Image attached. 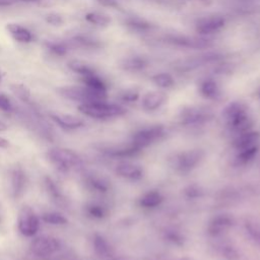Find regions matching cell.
Returning <instances> with one entry per match:
<instances>
[{"label":"cell","instance_id":"6da1fadb","mask_svg":"<svg viewBox=\"0 0 260 260\" xmlns=\"http://www.w3.org/2000/svg\"><path fill=\"white\" fill-rule=\"evenodd\" d=\"M47 156L50 162L60 172L67 174L75 169H78L82 160L80 156L69 148L64 147H54L49 149Z\"/></svg>","mask_w":260,"mask_h":260},{"label":"cell","instance_id":"7a4b0ae2","mask_svg":"<svg viewBox=\"0 0 260 260\" xmlns=\"http://www.w3.org/2000/svg\"><path fill=\"white\" fill-rule=\"evenodd\" d=\"M223 117L228 127L237 134L250 130L252 125L247 110L241 103L234 102L228 105L223 111Z\"/></svg>","mask_w":260,"mask_h":260},{"label":"cell","instance_id":"3957f363","mask_svg":"<svg viewBox=\"0 0 260 260\" xmlns=\"http://www.w3.org/2000/svg\"><path fill=\"white\" fill-rule=\"evenodd\" d=\"M77 109L83 115L94 119H109L119 117L125 113V109L123 107L116 104H109L104 101L80 104Z\"/></svg>","mask_w":260,"mask_h":260},{"label":"cell","instance_id":"277c9868","mask_svg":"<svg viewBox=\"0 0 260 260\" xmlns=\"http://www.w3.org/2000/svg\"><path fill=\"white\" fill-rule=\"evenodd\" d=\"M58 92L65 99L79 102L80 104L101 102L107 96L105 93L94 91L85 85H66L58 88Z\"/></svg>","mask_w":260,"mask_h":260},{"label":"cell","instance_id":"5b68a950","mask_svg":"<svg viewBox=\"0 0 260 260\" xmlns=\"http://www.w3.org/2000/svg\"><path fill=\"white\" fill-rule=\"evenodd\" d=\"M17 230L20 235L31 238L40 229V217L29 205H22L17 213Z\"/></svg>","mask_w":260,"mask_h":260},{"label":"cell","instance_id":"8992f818","mask_svg":"<svg viewBox=\"0 0 260 260\" xmlns=\"http://www.w3.org/2000/svg\"><path fill=\"white\" fill-rule=\"evenodd\" d=\"M60 249V241L55 237L47 235L35 238L30 244V251L32 254L42 259H49L58 253Z\"/></svg>","mask_w":260,"mask_h":260},{"label":"cell","instance_id":"52a82bcc","mask_svg":"<svg viewBox=\"0 0 260 260\" xmlns=\"http://www.w3.org/2000/svg\"><path fill=\"white\" fill-rule=\"evenodd\" d=\"M6 185L12 198L17 199L23 194L26 186V175L20 166L12 167L8 171Z\"/></svg>","mask_w":260,"mask_h":260},{"label":"cell","instance_id":"ba28073f","mask_svg":"<svg viewBox=\"0 0 260 260\" xmlns=\"http://www.w3.org/2000/svg\"><path fill=\"white\" fill-rule=\"evenodd\" d=\"M164 128L158 125L141 129L133 135L131 144L140 150L141 148H144L150 143L159 139L164 135Z\"/></svg>","mask_w":260,"mask_h":260},{"label":"cell","instance_id":"9c48e42d","mask_svg":"<svg viewBox=\"0 0 260 260\" xmlns=\"http://www.w3.org/2000/svg\"><path fill=\"white\" fill-rule=\"evenodd\" d=\"M167 41L176 47L188 49H203L209 47L210 45L209 41L206 39H200L184 35H171L167 38Z\"/></svg>","mask_w":260,"mask_h":260},{"label":"cell","instance_id":"30bf717a","mask_svg":"<svg viewBox=\"0 0 260 260\" xmlns=\"http://www.w3.org/2000/svg\"><path fill=\"white\" fill-rule=\"evenodd\" d=\"M202 158L203 152L200 149L185 151L176 157V168L181 172H188L195 168Z\"/></svg>","mask_w":260,"mask_h":260},{"label":"cell","instance_id":"8fae6325","mask_svg":"<svg viewBox=\"0 0 260 260\" xmlns=\"http://www.w3.org/2000/svg\"><path fill=\"white\" fill-rule=\"evenodd\" d=\"M225 20L219 15H210L200 18L196 22V30L201 35H211L217 32L224 26Z\"/></svg>","mask_w":260,"mask_h":260},{"label":"cell","instance_id":"7c38bea8","mask_svg":"<svg viewBox=\"0 0 260 260\" xmlns=\"http://www.w3.org/2000/svg\"><path fill=\"white\" fill-rule=\"evenodd\" d=\"M51 119L64 129L74 130L83 126L84 122L77 116L67 113H50Z\"/></svg>","mask_w":260,"mask_h":260},{"label":"cell","instance_id":"4fadbf2b","mask_svg":"<svg viewBox=\"0 0 260 260\" xmlns=\"http://www.w3.org/2000/svg\"><path fill=\"white\" fill-rule=\"evenodd\" d=\"M259 140H260V134L258 132L248 130L246 132L238 134V136L234 141V144L237 150H242L245 148L259 146Z\"/></svg>","mask_w":260,"mask_h":260},{"label":"cell","instance_id":"5bb4252c","mask_svg":"<svg viewBox=\"0 0 260 260\" xmlns=\"http://www.w3.org/2000/svg\"><path fill=\"white\" fill-rule=\"evenodd\" d=\"M6 29L11 38L18 43L27 44L32 41V34L30 30L21 24L9 22L6 24Z\"/></svg>","mask_w":260,"mask_h":260},{"label":"cell","instance_id":"9a60e30c","mask_svg":"<svg viewBox=\"0 0 260 260\" xmlns=\"http://www.w3.org/2000/svg\"><path fill=\"white\" fill-rule=\"evenodd\" d=\"M216 55H205V56H198L194 58H188L185 60H181L176 64V69L180 71H190L193 70L207 62L215 60Z\"/></svg>","mask_w":260,"mask_h":260},{"label":"cell","instance_id":"2e32d148","mask_svg":"<svg viewBox=\"0 0 260 260\" xmlns=\"http://www.w3.org/2000/svg\"><path fill=\"white\" fill-rule=\"evenodd\" d=\"M92 246L95 254L102 259L107 260L114 256V251L109 242L101 235L95 234L92 238Z\"/></svg>","mask_w":260,"mask_h":260},{"label":"cell","instance_id":"e0dca14e","mask_svg":"<svg viewBox=\"0 0 260 260\" xmlns=\"http://www.w3.org/2000/svg\"><path fill=\"white\" fill-rule=\"evenodd\" d=\"M233 218L226 214H218L215 216L208 225V233L212 236H217L226 231L233 225Z\"/></svg>","mask_w":260,"mask_h":260},{"label":"cell","instance_id":"ac0fdd59","mask_svg":"<svg viewBox=\"0 0 260 260\" xmlns=\"http://www.w3.org/2000/svg\"><path fill=\"white\" fill-rule=\"evenodd\" d=\"M167 96L161 91H149L142 98L141 105L143 109L147 111H153L161 107V105L166 102Z\"/></svg>","mask_w":260,"mask_h":260},{"label":"cell","instance_id":"d6986e66","mask_svg":"<svg viewBox=\"0 0 260 260\" xmlns=\"http://www.w3.org/2000/svg\"><path fill=\"white\" fill-rule=\"evenodd\" d=\"M116 172L119 176L130 180H138L142 177L143 174V171L139 166L130 162L119 164L116 168Z\"/></svg>","mask_w":260,"mask_h":260},{"label":"cell","instance_id":"ffe728a7","mask_svg":"<svg viewBox=\"0 0 260 260\" xmlns=\"http://www.w3.org/2000/svg\"><path fill=\"white\" fill-rule=\"evenodd\" d=\"M44 183L46 191L50 196L51 200L55 202L57 205H66V199L64 198V195L60 190L59 186L56 184V182L50 177H45Z\"/></svg>","mask_w":260,"mask_h":260},{"label":"cell","instance_id":"44dd1931","mask_svg":"<svg viewBox=\"0 0 260 260\" xmlns=\"http://www.w3.org/2000/svg\"><path fill=\"white\" fill-rule=\"evenodd\" d=\"M81 80L83 82V85H85L86 87H88V88H90L94 91L107 94V85H106V83L95 73L88 74V75H85V76H81Z\"/></svg>","mask_w":260,"mask_h":260},{"label":"cell","instance_id":"7402d4cb","mask_svg":"<svg viewBox=\"0 0 260 260\" xmlns=\"http://www.w3.org/2000/svg\"><path fill=\"white\" fill-rule=\"evenodd\" d=\"M85 185L95 191V192H107L108 189H109V182L103 178V177H100V176H95V175H88L85 177Z\"/></svg>","mask_w":260,"mask_h":260},{"label":"cell","instance_id":"603a6c76","mask_svg":"<svg viewBox=\"0 0 260 260\" xmlns=\"http://www.w3.org/2000/svg\"><path fill=\"white\" fill-rule=\"evenodd\" d=\"M162 201V196L157 191H149L145 193L139 200L141 206L146 208H153L158 206Z\"/></svg>","mask_w":260,"mask_h":260},{"label":"cell","instance_id":"cb8c5ba5","mask_svg":"<svg viewBox=\"0 0 260 260\" xmlns=\"http://www.w3.org/2000/svg\"><path fill=\"white\" fill-rule=\"evenodd\" d=\"M41 218L44 222L52 225H64L68 222L66 216L58 211H46L42 214Z\"/></svg>","mask_w":260,"mask_h":260},{"label":"cell","instance_id":"d4e9b609","mask_svg":"<svg viewBox=\"0 0 260 260\" xmlns=\"http://www.w3.org/2000/svg\"><path fill=\"white\" fill-rule=\"evenodd\" d=\"M200 92L203 96H205L207 99H216L219 95L218 86L211 79L204 80L200 84Z\"/></svg>","mask_w":260,"mask_h":260},{"label":"cell","instance_id":"484cf974","mask_svg":"<svg viewBox=\"0 0 260 260\" xmlns=\"http://www.w3.org/2000/svg\"><path fill=\"white\" fill-rule=\"evenodd\" d=\"M67 65L73 72H75L81 76L95 73L93 68L89 64H87L83 61H80V60H71L68 62Z\"/></svg>","mask_w":260,"mask_h":260},{"label":"cell","instance_id":"4316f807","mask_svg":"<svg viewBox=\"0 0 260 260\" xmlns=\"http://www.w3.org/2000/svg\"><path fill=\"white\" fill-rule=\"evenodd\" d=\"M84 211L88 217L94 218V219L103 218L107 214L106 207L100 203H94V202L86 204L84 207Z\"/></svg>","mask_w":260,"mask_h":260},{"label":"cell","instance_id":"83f0119b","mask_svg":"<svg viewBox=\"0 0 260 260\" xmlns=\"http://www.w3.org/2000/svg\"><path fill=\"white\" fill-rule=\"evenodd\" d=\"M258 148L259 146H254V147L238 150V154L236 156V164L238 166H242L250 162L255 157L258 151Z\"/></svg>","mask_w":260,"mask_h":260},{"label":"cell","instance_id":"f1b7e54d","mask_svg":"<svg viewBox=\"0 0 260 260\" xmlns=\"http://www.w3.org/2000/svg\"><path fill=\"white\" fill-rule=\"evenodd\" d=\"M10 90L12 91V93L20 101L27 103L30 99V91L28 89V87H26L24 84L22 83H12L10 84Z\"/></svg>","mask_w":260,"mask_h":260},{"label":"cell","instance_id":"f546056e","mask_svg":"<svg viewBox=\"0 0 260 260\" xmlns=\"http://www.w3.org/2000/svg\"><path fill=\"white\" fill-rule=\"evenodd\" d=\"M85 20L89 23H92L94 25L99 26H106L110 23L111 19L108 15L100 12H89L85 15Z\"/></svg>","mask_w":260,"mask_h":260},{"label":"cell","instance_id":"4dcf8cb0","mask_svg":"<svg viewBox=\"0 0 260 260\" xmlns=\"http://www.w3.org/2000/svg\"><path fill=\"white\" fill-rule=\"evenodd\" d=\"M46 47L50 52L59 57L65 56L68 52V45L63 42H47Z\"/></svg>","mask_w":260,"mask_h":260},{"label":"cell","instance_id":"1f68e13d","mask_svg":"<svg viewBox=\"0 0 260 260\" xmlns=\"http://www.w3.org/2000/svg\"><path fill=\"white\" fill-rule=\"evenodd\" d=\"M205 118V115L203 112L197 109H189L184 112L183 119L186 123H195L203 120Z\"/></svg>","mask_w":260,"mask_h":260},{"label":"cell","instance_id":"d6a6232c","mask_svg":"<svg viewBox=\"0 0 260 260\" xmlns=\"http://www.w3.org/2000/svg\"><path fill=\"white\" fill-rule=\"evenodd\" d=\"M153 82L159 86V87H162V88H168V87H171L173 84H174V79L173 77L168 74V73H159V74H156L153 76L152 78Z\"/></svg>","mask_w":260,"mask_h":260},{"label":"cell","instance_id":"836d02e7","mask_svg":"<svg viewBox=\"0 0 260 260\" xmlns=\"http://www.w3.org/2000/svg\"><path fill=\"white\" fill-rule=\"evenodd\" d=\"M72 45L75 46V47H81V48H94L98 46L96 42L94 40H91V39H88L86 37H83V36H78V37H75L72 39L71 41Z\"/></svg>","mask_w":260,"mask_h":260},{"label":"cell","instance_id":"e575fe53","mask_svg":"<svg viewBox=\"0 0 260 260\" xmlns=\"http://www.w3.org/2000/svg\"><path fill=\"white\" fill-rule=\"evenodd\" d=\"M245 226L249 236L253 239L255 243H257L260 246V224L257 222L248 221Z\"/></svg>","mask_w":260,"mask_h":260},{"label":"cell","instance_id":"d590c367","mask_svg":"<svg viewBox=\"0 0 260 260\" xmlns=\"http://www.w3.org/2000/svg\"><path fill=\"white\" fill-rule=\"evenodd\" d=\"M13 109L12 103L9 96L3 92H0V111L2 112H11Z\"/></svg>","mask_w":260,"mask_h":260},{"label":"cell","instance_id":"8d00e7d4","mask_svg":"<svg viewBox=\"0 0 260 260\" xmlns=\"http://www.w3.org/2000/svg\"><path fill=\"white\" fill-rule=\"evenodd\" d=\"M144 66V62L143 60L137 59V58H132L129 59L125 62V68L126 69H130V70H136V69H140Z\"/></svg>","mask_w":260,"mask_h":260},{"label":"cell","instance_id":"74e56055","mask_svg":"<svg viewBox=\"0 0 260 260\" xmlns=\"http://www.w3.org/2000/svg\"><path fill=\"white\" fill-rule=\"evenodd\" d=\"M46 21L51 25H61L63 23V18L57 13H49L45 17Z\"/></svg>","mask_w":260,"mask_h":260},{"label":"cell","instance_id":"f35d334b","mask_svg":"<svg viewBox=\"0 0 260 260\" xmlns=\"http://www.w3.org/2000/svg\"><path fill=\"white\" fill-rule=\"evenodd\" d=\"M101 4L105 5V6H111L114 7L116 6V1L115 0H98Z\"/></svg>","mask_w":260,"mask_h":260},{"label":"cell","instance_id":"ab89813d","mask_svg":"<svg viewBox=\"0 0 260 260\" xmlns=\"http://www.w3.org/2000/svg\"><path fill=\"white\" fill-rule=\"evenodd\" d=\"M8 146H9V141L6 138L0 136V148H6Z\"/></svg>","mask_w":260,"mask_h":260},{"label":"cell","instance_id":"60d3db41","mask_svg":"<svg viewBox=\"0 0 260 260\" xmlns=\"http://www.w3.org/2000/svg\"><path fill=\"white\" fill-rule=\"evenodd\" d=\"M14 0H0V6H9L12 5Z\"/></svg>","mask_w":260,"mask_h":260},{"label":"cell","instance_id":"b9f144b4","mask_svg":"<svg viewBox=\"0 0 260 260\" xmlns=\"http://www.w3.org/2000/svg\"><path fill=\"white\" fill-rule=\"evenodd\" d=\"M8 129V126L6 123H4L3 121L0 120V132H3V131H6Z\"/></svg>","mask_w":260,"mask_h":260},{"label":"cell","instance_id":"7bdbcfd3","mask_svg":"<svg viewBox=\"0 0 260 260\" xmlns=\"http://www.w3.org/2000/svg\"><path fill=\"white\" fill-rule=\"evenodd\" d=\"M15 1V0H14ZM18 1H21V2H37L39 0H18Z\"/></svg>","mask_w":260,"mask_h":260},{"label":"cell","instance_id":"ee69618b","mask_svg":"<svg viewBox=\"0 0 260 260\" xmlns=\"http://www.w3.org/2000/svg\"><path fill=\"white\" fill-rule=\"evenodd\" d=\"M1 79H2V72H1V70H0V81H1Z\"/></svg>","mask_w":260,"mask_h":260}]
</instances>
